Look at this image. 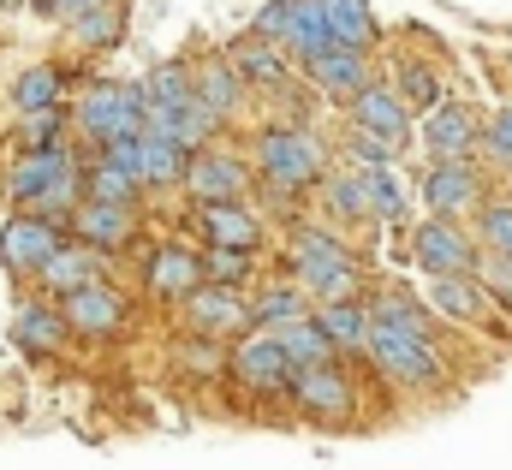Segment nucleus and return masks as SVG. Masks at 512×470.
I'll return each instance as SVG.
<instances>
[{
    "label": "nucleus",
    "mask_w": 512,
    "mask_h": 470,
    "mask_svg": "<svg viewBox=\"0 0 512 470\" xmlns=\"http://www.w3.org/2000/svg\"><path fill=\"white\" fill-rule=\"evenodd\" d=\"M286 256H292V280L328 310V304H358L364 298V262L352 256V244L322 227H292L286 238Z\"/></svg>",
    "instance_id": "f257e3e1"
},
{
    "label": "nucleus",
    "mask_w": 512,
    "mask_h": 470,
    "mask_svg": "<svg viewBox=\"0 0 512 470\" xmlns=\"http://www.w3.org/2000/svg\"><path fill=\"white\" fill-rule=\"evenodd\" d=\"M256 173L280 197L322 191V179H328V143L310 125H262L256 131Z\"/></svg>",
    "instance_id": "f03ea898"
},
{
    "label": "nucleus",
    "mask_w": 512,
    "mask_h": 470,
    "mask_svg": "<svg viewBox=\"0 0 512 470\" xmlns=\"http://www.w3.org/2000/svg\"><path fill=\"white\" fill-rule=\"evenodd\" d=\"M72 125L84 143L96 149H114V143H137L149 131V108H143V84H114V78H96L78 108H72Z\"/></svg>",
    "instance_id": "7ed1b4c3"
},
{
    "label": "nucleus",
    "mask_w": 512,
    "mask_h": 470,
    "mask_svg": "<svg viewBox=\"0 0 512 470\" xmlns=\"http://www.w3.org/2000/svg\"><path fill=\"white\" fill-rule=\"evenodd\" d=\"M364 357H370V369L382 375L387 387H399V393H435L447 381L441 340H423V334H405V328H387V322H376Z\"/></svg>",
    "instance_id": "20e7f679"
},
{
    "label": "nucleus",
    "mask_w": 512,
    "mask_h": 470,
    "mask_svg": "<svg viewBox=\"0 0 512 470\" xmlns=\"http://www.w3.org/2000/svg\"><path fill=\"white\" fill-rule=\"evenodd\" d=\"M251 36L274 42L286 60L310 66L334 48V30H328V6L322 0H268L262 12L251 18Z\"/></svg>",
    "instance_id": "39448f33"
},
{
    "label": "nucleus",
    "mask_w": 512,
    "mask_h": 470,
    "mask_svg": "<svg viewBox=\"0 0 512 470\" xmlns=\"http://www.w3.org/2000/svg\"><path fill=\"white\" fill-rule=\"evenodd\" d=\"M286 399H292L298 417H310V423H322V429H346V423H358V381H352L346 363L298 369Z\"/></svg>",
    "instance_id": "423d86ee"
},
{
    "label": "nucleus",
    "mask_w": 512,
    "mask_h": 470,
    "mask_svg": "<svg viewBox=\"0 0 512 470\" xmlns=\"http://www.w3.org/2000/svg\"><path fill=\"white\" fill-rule=\"evenodd\" d=\"M227 375L239 381V393H245V399H286L298 369H292V357L280 352V340H274V334L251 328V334L233 346V363H227Z\"/></svg>",
    "instance_id": "0eeeda50"
},
{
    "label": "nucleus",
    "mask_w": 512,
    "mask_h": 470,
    "mask_svg": "<svg viewBox=\"0 0 512 470\" xmlns=\"http://www.w3.org/2000/svg\"><path fill=\"white\" fill-rule=\"evenodd\" d=\"M179 316H185V334H197V340H227V346H239L245 334H251V298L245 292H233V286H203V292H191L185 304H179Z\"/></svg>",
    "instance_id": "6e6552de"
},
{
    "label": "nucleus",
    "mask_w": 512,
    "mask_h": 470,
    "mask_svg": "<svg viewBox=\"0 0 512 470\" xmlns=\"http://www.w3.org/2000/svg\"><path fill=\"white\" fill-rule=\"evenodd\" d=\"M411 256H417V268L429 274V280H447V274H477V262H483V244L465 233L459 221H423L417 233H411Z\"/></svg>",
    "instance_id": "1a4fd4ad"
},
{
    "label": "nucleus",
    "mask_w": 512,
    "mask_h": 470,
    "mask_svg": "<svg viewBox=\"0 0 512 470\" xmlns=\"http://www.w3.org/2000/svg\"><path fill=\"white\" fill-rule=\"evenodd\" d=\"M256 185V167L233 149H197L191 155V173H185V191L197 197V209L209 203H245Z\"/></svg>",
    "instance_id": "9d476101"
},
{
    "label": "nucleus",
    "mask_w": 512,
    "mask_h": 470,
    "mask_svg": "<svg viewBox=\"0 0 512 470\" xmlns=\"http://www.w3.org/2000/svg\"><path fill=\"white\" fill-rule=\"evenodd\" d=\"M84 167H90V161H78V149H72V143H60V149H24V155L12 161V173H6V191H12V203H18V209H30V203H36V197H48L54 185L84 179Z\"/></svg>",
    "instance_id": "9b49d317"
},
{
    "label": "nucleus",
    "mask_w": 512,
    "mask_h": 470,
    "mask_svg": "<svg viewBox=\"0 0 512 470\" xmlns=\"http://www.w3.org/2000/svg\"><path fill=\"white\" fill-rule=\"evenodd\" d=\"M66 328H72V340H96V346H108V340H120L131 322V298L120 286H90V292H72L66 304Z\"/></svg>",
    "instance_id": "f8f14e48"
},
{
    "label": "nucleus",
    "mask_w": 512,
    "mask_h": 470,
    "mask_svg": "<svg viewBox=\"0 0 512 470\" xmlns=\"http://www.w3.org/2000/svg\"><path fill=\"white\" fill-rule=\"evenodd\" d=\"M423 203H429L435 221H459V215L483 209L489 203L483 197V167L477 161H435L423 173Z\"/></svg>",
    "instance_id": "ddd939ff"
},
{
    "label": "nucleus",
    "mask_w": 512,
    "mask_h": 470,
    "mask_svg": "<svg viewBox=\"0 0 512 470\" xmlns=\"http://www.w3.org/2000/svg\"><path fill=\"white\" fill-rule=\"evenodd\" d=\"M60 244H66V233H60L54 221H42V215H12L6 233H0V262H6L18 280H36V274L60 256Z\"/></svg>",
    "instance_id": "4468645a"
},
{
    "label": "nucleus",
    "mask_w": 512,
    "mask_h": 470,
    "mask_svg": "<svg viewBox=\"0 0 512 470\" xmlns=\"http://www.w3.org/2000/svg\"><path fill=\"white\" fill-rule=\"evenodd\" d=\"M209 274H203V256L185 250V244H155L143 256V292L161 298V304H185L191 292H203Z\"/></svg>",
    "instance_id": "2eb2a0df"
},
{
    "label": "nucleus",
    "mask_w": 512,
    "mask_h": 470,
    "mask_svg": "<svg viewBox=\"0 0 512 470\" xmlns=\"http://www.w3.org/2000/svg\"><path fill=\"white\" fill-rule=\"evenodd\" d=\"M423 304H429V316L447 322V328H489V316H495V298L477 286V274L429 280V286H423ZM495 322H501V316H495Z\"/></svg>",
    "instance_id": "dca6fc26"
},
{
    "label": "nucleus",
    "mask_w": 512,
    "mask_h": 470,
    "mask_svg": "<svg viewBox=\"0 0 512 470\" xmlns=\"http://www.w3.org/2000/svg\"><path fill=\"white\" fill-rule=\"evenodd\" d=\"M352 131H364V137H376V143H387V149H405V137H411V108H405V96L393 90V84H370L352 108Z\"/></svg>",
    "instance_id": "f3484780"
},
{
    "label": "nucleus",
    "mask_w": 512,
    "mask_h": 470,
    "mask_svg": "<svg viewBox=\"0 0 512 470\" xmlns=\"http://www.w3.org/2000/svg\"><path fill=\"white\" fill-rule=\"evenodd\" d=\"M84 191L96 203H126V209H137V191H143V179H137V143L96 149L90 167H84Z\"/></svg>",
    "instance_id": "a211bd4d"
},
{
    "label": "nucleus",
    "mask_w": 512,
    "mask_h": 470,
    "mask_svg": "<svg viewBox=\"0 0 512 470\" xmlns=\"http://www.w3.org/2000/svg\"><path fill=\"white\" fill-rule=\"evenodd\" d=\"M102 268H108V256L102 250H90V244H60V256L36 274V292L42 298H54V304H66L72 292H90V286H102Z\"/></svg>",
    "instance_id": "6ab92c4d"
},
{
    "label": "nucleus",
    "mask_w": 512,
    "mask_h": 470,
    "mask_svg": "<svg viewBox=\"0 0 512 470\" xmlns=\"http://www.w3.org/2000/svg\"><path fill=\"white\" fill-rule=\"evenodd\" d=\"M72 238H78V244H90V250H102V256H120L131 238H137V209L84 197V209L72 215Z\"/></svg>",
    "instance_id": "aec40b11"
},
{
    "label": "nucleus",
    "mask_w": 512,
    "mask_h": 470,
    "mask_svg": "<svg viewBox=\"0 0 512 470\" xmlns=\"http://www.w3.org/2000/svg\"><path fill=\"white\" fill-rule=\"evenodd\" d=\"M304 78L322 90V96H334V102H358L370 84H376V72H370V54H358V48H328L322 60H310L304 66Z\"/></svg>",
    "instance_id": "412c9836"
},
{
    "label": "nucleus",
    "mask_w": 512,
    "mask_h": 470,
    "mask_svg": "<svg viewBox=\"0 0 512 470\" xmlns=\"http://www.w3.org/2000/svg\"><path fill=\"white\" fill-rule=\"evenodd\" d=\"M12 340L24 346L30 357H54L66 340H72V328H66V310L54 304V298H18V316H12Z\"/></svg>",
    "instance_id": "4be33fe9"
},
{
    "label": "nucleus",
    "mask_w": 512,
    "mask_h": 470,
    "mask_svg": "<svg viewBox=\"0 0 512 470\" xmlns=\"http://www.w3.org/2000/svg\"><path fill=\"white\" fill-rule=\"evenodd\" d=\"M477 143H483V125H477V114L465 102H447V108H435L423 119V149L435 161H471Z\"/></svg>",
    "instance_id": "5701e85b"
},
{
    "label": "nucleus",
    "mask_w": 512,
    "mask_h": 470,
    "mask_svg": "<svg viewBox=\"0 0 512 470\" xmlns=\"http://www.w3.org/2000/svg\"><path fill=\"white\" fill-rule=\"evenodd\" d=\"M197 233L209 238V250H262V215L251 203H209L197 209Z\"/></svg>",
    "instance_id": "b1692460"
},
{
    "label": "nucleus",
    "mask_w": 512,
    "mask_h": 470,
    "mask_svg": "<svg viewBox=\"0 0 512 470\" xmlns=\"http://www.w3.org/2000/svg\"><path fill=\"white\" fill-rule=\"evenodd\" d=\"M185 173H191V149L185 143H173L167 131H143L137 137V179H143V191H173V185H185Z\"/></svg>",
    "instance_id": "393cba45"
},
{
    "label": "nucleus",
    "mask_w": 512,
    "mask_h": 470,
    "mask_svg": "<svg viewBox=\"0 0 512 470\" xmlns=\"http://www.w3.org/2000/svg\"><path fill=\"white\" fill-rule=\"evenodd\" d=\"M227 60H233V72H239L251 90H286V84H292V60H286L274 42H262V36H239V42L227 48Z\"/></svg>",
    "instance_id": "a878e982"
},
{
    "label": "nucleus",
    "mask_w": 512,
    "mask_h": 470,
    "mask_svg": "<svg viewBox=\"0 0 512 470\" xmlns=\"http://www.w3.org/2000/svg\"><path fill=\"white\" fill-rule=\"evenodd\" d=\"M304 316H316V310H310V292H304L298 280L256 286V298H251V328H262V334H280V328H292V322H304Z\"/></svg>",
    "instance_id": "bb28decb"
},
{
    "label": "nucleus",
    "mask_w": 512,
    "mask_h": 470,
    "mask_svg": "<svg viewBox=\"0 0 512 470\" xmlns=\"http://www.w3.org/2000/svg\"><path fill=\"white\" fill-rule=\"evenodd\" d=\"M245 96H251V84L233 72V60H227V54H215L209 66H197V102L221 119V125L245 108Z\"/></svg>",
    "instance_id": "cd10ccee"
},
{
    "label": "nucleus",
    "mask_w": 512,
    "mask_h": 470,
    "mask_svg": "<svg viewBox=\"0 0 512 470\" xmlns=\"http://www.w3.org/2000/svg\"><path fill=\"white\" fill-rule=\"evenodd\" d=\"M316 322H322V334L334 340V352L340 357H364L370 352V334H376L370 298H358V304H328V310H316Z\"/></svg>",
    "instance_id": "c85d7f7f"
},
{
    "label": "nucleus",
    "mask_w": 512,
    "mask_h": 470,
    "mask_svg": "<svg viewBox=\"0 0 512 470\" xmlns=\"http://www.w3.org/2000/svg\"><path fill=\"white\" fill-rule=\"evenodd\" d=\"M60 90H66V66L42 60V66L18 72V84H12V108H18L24 119H30V114H48V108H60Z\"/></svg>",
    "instance_id": "c756f323"
},
{
    "label": "nucleus",
    "mask_w": 512,
    "mask_h": 470,
    "mask_svg": "<svg viewBox=\"0 0 512 470\" xmlns=\"http://www.w3.org/2000/svg\"><path fill=\"white\" fill-rule=\"evenodd\" d=\"M322 209L334 221H370V185H364V167H340L322 179Z\"/></svg>",
    "instance_id": "7c9ffc66"
},
{
    "label": "nucleus",
    "mask_w": 512,
    "mask_h": 470,
    "mask_svg": "<svg viewBox=\"0 0 512 470\" xmlns=\"http://www.w3.org/2000/svg\"><path fill=\"white\" fill-rule=\"evenodd\" d=\"M274 340H280V352L292 357V369H322V363H340V352H334V340L322 334V322H316V316H304V322L280 328Z\"/></svg>",
    "instance_id": "2f4dec72"
},
{
    "label": "nucleus",
    "mask_w": 512,
    "mask_h": 470,
    "mask_svg": "<svg viewBox=\"0 0 512 470\" xmlns=\"http://www.w3.org/2000/svg\"><path fill=\"white\" fill-rule=\"evenodd\" d=\"M322 6H328L334 48H358V54H370V42H376V18H370V6H364V0H322Z\"/></svg>",
    "instance_id": "473e14b6"
},
{
    "label": "nucleus",
    "mask_w": 512,
    "mask_h": 470,
    "mask_svg": "<svg viewBox=\"0 0 512 470\" xmlns=\"http://www.w3.org/2000/svg\"><path fill=\"white\" fill-rule=\"evenodd\" d=\"M393 90L405 96V108H423V119L435 114V108H447V96H441V72L423 66V60H399V66H393Z\"/></svg>",
    "instance_id": "72a5a7b5"
},
{
    "label": "nucleus",
    "mask_w": 512,
    "mask_h": 470,
    "mask_svg": "<svg viewBox=\"0 0 512 470\" xmlns=\"http://www.w3.org/2000/svg\"><path fill=\"white\" fill-rule=\"evenodd\" d=\"M364 185H370V221H387V227H405V185L393 167H364Z\"/></svg>",
    "instance_id": "f704fd0d"
},
{
    "label": "nucleus",
    "mask_w": 512,
    "mask_h": 470,
    "mask_svg": "<svg viewBox=\"0 0 512 470\" xmlns=\"http://www.w3.org/2000/svg\"><path fill=\"white\" fill-rule=\"evenodd\" d=\"M66 36H72L78 48H114V42H120V12H114L108 0H96L90 12H78V18L66 24Z\"/></svg>",
    "instance_id": "c9c22d12"
},
{
    "label": "nucleus",
    "mask_w": 512,
    "mask_h": 470,
    "mask_svg": "<svg viewBox=\"0 0 512 470\" xmlns=\"http://www.w3.org/2000/svg\"><path fill=\"white\" fill-rule=\"evenodd\" d=\"M251 268H256V250H203V274H209V286H233V292H245Z\"/></svg>",
    "instance_id": "e433bc0d"
},
{
    "label": "nucleus",
    "mask_w": 512,
    "mask_h": 470,
    "mask_svg": "<svg viewBox=\"0 0 512 470\" xmlns=\"http://www.w3.org/2000/svg\"><path fill=\"white\" fill-rule=\"evenodd\" d=\"M477 227H483V250L512 256V197H489L477 209Z\"/></svg>",
    "instance_id": "4c0bfd02"
},
{
    "label": "nucleus",
    "mask_w": 512,
    "mask_h": 470,
    "mask_svg": "<svg viewBox=\"0 0 512 470\" xmlns=\"http://www.w3.org/2000/svg\"><path fill=\"white\" fill-rule=\"evenodd\" d=\"M477 286H483L495 304H507V310H512V256L483 250V262H477Z\"/></svg>",
    "instance_id": "58836bf2"
},
{
    "label": "nucleus",
    "mask_w": 512,
    "mask_h": 470,
    "mask_svg": "<svg viewBox=\"0 0 512 470\" xmlns=\"http://www.w3.org/2000/svg\"><path fill=\"white\" fill-rule=\"evenodd\" d=\"M60 108H48V114H30L24 119V149H60Z\"/></svg>",
    "instance_id": "ea45409f"
},
{
    "label": "nucleus",
    "mask_w": 512,
    "mask_h": 470,
    "mask_svg": "<svg viewBox=\"0 0 512 470\" xmlns=\"http://www.w3.org/2000/svg\"><path fill=\"white\" fill-rule=\"evenodd\" d=\"M483 149H489V161L512 167V102H507L495 119H489V131H483Z\"/></svg>",
    "instance_id": "a19ab883"
},
{
    "label": "nucleus",
    "mask_w": 512,
    "mask_h": 470,
    "mask_svg": "<svg viewBox=\"0 0 512 470\" xmlns=\"http://www.w3.org/2000/svg\"><path fill=\"white\" fill-rule=\"evenodd\" d=\"M30 6H36L42 18H60V24H72V18H78V12H90L96 0H30Z\"/></svg>",
    "instance_id": "79ce46f5"
}]
</instances>
